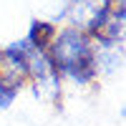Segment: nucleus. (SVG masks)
<instances>
[{"label": "nucleus", "instance_id": "nucleus-4", "mask_svg": "<svg viewBox=\"0 0 126 126\" xmlns=\"http://www.w3.org/2000/svg\"><path fill=\"white\" fill-rule=\"evenodd\" d=\"M13 96H15V91H13V88H8L5 83H0V111L8 109L10 103H13Z\"/></svg>", "mask_w": 126, "mask_h": 126}, {"label": "nucleus", "instance_id": "nucleus-3", "mask_svg": "<svg viewBox=\"0 0 126 126\" xmlns=\"http://www.w3.org/2000/svg\"><path fill=\"white\" fill-rule=\"evenodd\" d=\"M56 35V25L50 23H40V20H33V25H30V33H28V43L35 46L40 50H48L50 40Z\"/></svg>", "mask_w": 126, "mask_h": 126}, {"label": "nucleus", "instance_id": "nucleus-1", "mask_svg": "<svg viewBox=\"0 0 126 126\" xmlns=\"http://www.w3.org/2000/svg\"><path fill=\"white\" fill-rule=\"evenodd\" d=\"M48 58L53 63L56 76H71L78 83H88L96 76V53H93L91 35L78 28H66L53 35L48 46Z\"/></svg>", "mask_w": 126, "mask_h": 126}, {"label": "nucleus", "instance_id": "nucleus-2", "mask_svg": "<svg viewBox=\"0 0 126 126\" xmlns=\"http://www.w3.org/2000/svg\"><path fill=\"white\" fill-rule=\"evenodd\" d=\"M109 5H111V0H73L68 10L73 28H78L93 38L109 18Z\"/></svg>", "mask_w": 126, "mask_h": 126}]
</instances>
